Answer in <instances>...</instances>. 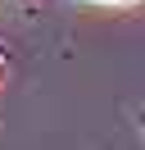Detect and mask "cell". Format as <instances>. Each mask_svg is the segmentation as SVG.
Masks as SVG:
<instances>
[{"label": "cell", "mask_w": 145, "mask_h": 150, "mask_svg": "<svg viewBox=\"0 0 145 150\" xmlns=\"http://www.w3.org/2000/svg\"><path fill=\"white\" fill-rule=\"evenodd\" d=\"M136 118H141V127H145V105H141V109H136Z\"/></svg>", "instance_id": "cell-1"}]
</instances>
